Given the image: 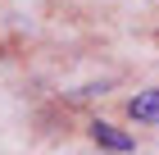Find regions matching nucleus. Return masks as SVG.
<instances>
[{"label":"nucleus","mask_w":159,"mask_h":155,"mask_svg":"<svg viewBox=\"0 0 159 155\" xmlns=\"http://www.w3.org/2000/svg\"><path fill=\"white\" fill-rule=\"evenodd\" d=\"M127 119H136V123H159V87L136 91L132 100H127Z\"/></svg>","instance_id":"nucleus-2"},{"label":"nucleus","mask_w":159,"mask_h":155,"mask_svg":"<svg viewBox=\"0 0 159 155\" xmlns=\"http://www.w3.org/2000/svg\"><path fill=\"white\" fill-rule=\"evenodd\" d=\"M91 142L96 146H105V151H118V155H127L132 151V137L123 128H114V123H105V119H96L91 123Z\"/></svg>","instance_id":"nucleus-1"}]
</instances>
